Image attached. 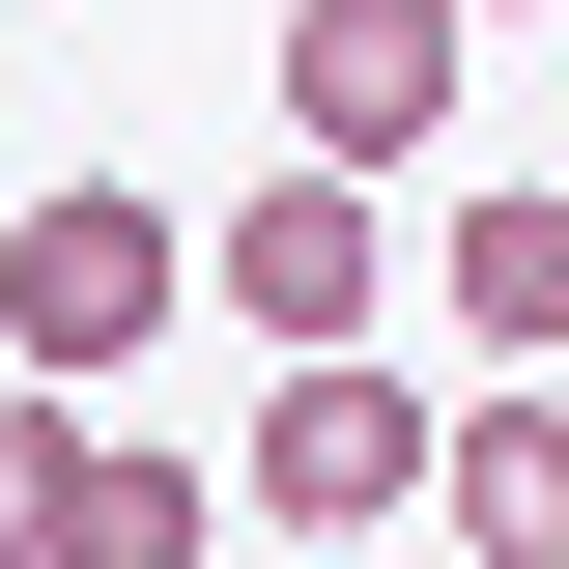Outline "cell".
I'll use <instances>...</instances> for the list:
<instances>
[{"mask_svg": "<svg viewBox=\"0 0 569 569\" xmlns=\"http://www.w3.org/2000/svg\"><path fill=\"white\" fill-rule=\"evenodd\" d=\"M427 456H456V399H427L399 342H284V399H257V541H399L427 512Z\"/></svg>", "mask_w": 569, "mask_h": 569, "instance_id": "1", "label": "cell"}, {"mask_svg": "<svg viewBox=\"0 0 569 569\" xmlns=\"http://www.w3.org/2000/svg\"><path fill=\"white\" fill-rule=\"evenodd\" d=\"M171 313H200V257H171V200H114V171L0 228V342H29V370H86V399H114Z\"/></svg>", "mask_w": 569, "mask_h": 569, "instance_id": "2", "label": "cell"}, {"mask_svg": "<svg viewBox=\"0 0 569 569\" xmlns=\"http://www.w3.org/2000/svg\"><path fill=\"white\" fill-rule=\"evenodd\" d=\"M456 58H485V0H284V142L399 171V142H456Z\"/></svg>", "mask_w": 569, "mask_h": 569, "instance_id": "3", "label": "cell"}, {"mask_svg": "<svg viewBox=\"0 0 569 569\" xmlns=\"http://www.w3.org/2000/svg\"><path fill=\"white\" fill-rule=\"evenodd\" d=\"M370 284H399L370 171H342V142H284L257 200H228V313H257V342H370Z\"/></svg>", "mask_w": 569, "mask_h": 569, "instance_id": "4", "label": "cell"}, {"mask_svg": "<svg viewBox=\"0 0 569 569\" xmlns=\"http://www.w3.org/2000/svg\"><path fill=\"white\" fill-rule=\"evenodd\" d=\"M200 541H228V485L200 456H114L86 370H58V569H200Z\"/></svg>", "mask_w": 569, "mask_h": 569, "instance_id": "5", "label": "cell"}, {"mask_svg": "<svg viewBox=\"0 0 569 569\" xmlns=\"http://www.w3.org/2000/svg\"><path fill=\"white\" fill-rule=\"evenodd\" d=\"M427 512L485 569H569V399H456V456H427Z\"/></svg>", "mask_w": 569, "mask_h": 569, "instance_id": "6", "label": "cell"}, {"mask_svg": "<svg viewBox=\"0 0 569 569\" xmlns=\"http://www.w3.org/2000/svg\"><path fill=\"white\" fill-rule=\"evenodd\" d=\"M456 342H485V370H569V200H541V171L456 200Z\"/></svg>", "mask_w": 569, "mask_h": 569, "instance_id": "7", "label": "cell"}, {"mask_svg": "<svg viewBox=\"0 0 569 569\" xmlns=\"http://www.w3.org/2000/svg\"><path fill=\"white\" fill-rule=\"evenodd\" d=\"M0 569H58V370L0 399Z\"/></svg>", "mask_w": 569, "mask_h": 569, "instance_id": "8", "label": "cell"}, {"mask_svg": "<svg viewBox=\"0 0 569 569\" xmlns=\"http://www.w3.org/2000/svg\"><path fill=\"white\" fill-rule=\"evenodd\" d=\"M485 29H512V0H485Z\"/></svg>", "mask_w": 569, "mask_h": 569, "instance_id": "9", "label": "cell"}]
</instances>
